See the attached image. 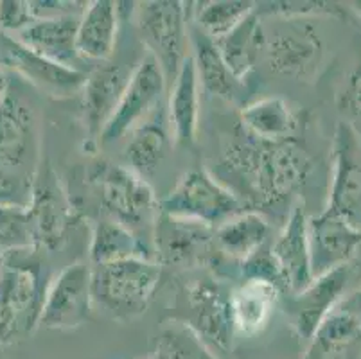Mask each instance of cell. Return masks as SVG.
I'll return each mask as SVG.
<instances>
[{
  "instance_id": "10",
  "label": "cell",
  "mask_w": 361,
  "mask_h": 359,
  "mask_svg": "<svg viewBox=\"0 0 361 359\" xmlns=\"http://www.w3.org/2000/svg\"><path fill=\"white\" fill-rule=\"evenodd\" d=\"M166 87L167 81L162 68L157 63V59L146 52L131 71L116 111L101 133V144L116 142L139 128L144 118L160 103Z\"/></svg>"
},
{
  "instance_id": "43",
  "label": "cell",
  "mask_w": 361,
  "mask_h": 359,
  "mask_svg": "<svg viewBox=\"0 0 361 359\" xmlns=\"http://www.w3.org/2000/svg\"><path fill=\"white\" fill-rule=\"evenodd\" d=\"M0 255H2V253H0Z\"/></svg>"
},
{
  "instance_id": "32",
  "label": "cell",
  "mask_w": 361,
  "mask_h": 359,
  "mask_svg": "<svg viewBox=\"0 0 361 359\" xmlns=\"http://www.w3.org/2000/svg\"><path fill=\"white\" fill-rule=\"evenodd\" d=\"M155 354L159 359H218L189 329L176 322H171L162 331Z\"/></svg>"
},
{
  "instance_id": "1",
  "label": "cell",
  "mask_w": 361,
  "mask_h": 359,
  "mask_svg": "<svg viewBox=\"0 0 361 359\" xmlns=\"http://www.w3.org/2000/svg\"><path fill=\"white\" fill-rule=\"evenodd\" d=\"M223 166L238 176L255 202L275 205L297 193L311 173V157L297 140L235 142L225 150Z\"/></svg>"
},
{
  "instance_id": "27",
  "label": "cell",
  "mask_w": 361,
  "mask_h": 359,
  "mask_svg": "<svg viewBox=\"0 0 361 359\" xmlns=\"http://www.w3.org/2000/svg\"><path fill=\"white\" fill-rule=\"evenodd\" d=\"M264 42L266 35L262 16L259 15L257 9H254L241 24L235 25L228 35L218 39L216 45L235 78L245 81L246 75L254 71L259 58L264 52Z\"/></svg>"
},
{
  "instance_id": "6",
  "label": "cell",
  "mask_w": 361,
  "mask_h": 359,
  "mask_svg": "<svg viewBox=\"0 0 361 359\" xmlns=\"http://www.w3.org/2000/svg\"><path fill=\"white\" fill-rule=\"evenodd\" d=\"M135 8V24L140 32L147 54L166 75L167 85L175 79L176 72L185 61L189 45V20L187 4L180 0H151L140 2Z\"/></svg>"
},
{
  "instance_id": "18",
  "label": "cell",
  "mask_w": 361,
  "mask_h": 359,
  "mask_svg": "<svg viewBox=\"0 0 361 359\" xmlns=\"http://www.w3.org/2000/svg\"><path fill=\"white\" fill-rule=\"evenodd\" d=\"M131 71L121 63L103 61L96 68H92L85 78L80 94L83 123L90 140H96L103 133L126 88Z\"/></svg>"
},
{
  "instance_id": "23",
  "label": "cell",
  "mask_w": 361,
  "mask_h": 359,
  "mask_svg": "<svg viewBox=\"0 0 361 359\" xmlns=\"http://www.w3.org/2000/svg\"><path fill=\"white\" fill-rule=\"evenodd\" d=\"M119 9L111 0H94L88 2L81 13L75 32V47L81 59L90 61H108L116 51L119 35Z\"/></svg>"
},
{
  "instance_id": "36",
  "label": "cell",
  "mask_w": 361,
  "mask_h": 359,
  "mask_svg": "<svg viewBox=\"0 0 361 359\" xmlns=\"http://www.w3.org/2000/svg\"><path fill=\"white\" fill-rule=\"evenodd\" d=\"M32 22L35 18L31 15L29 2H20V0H2L0 2V28L4 31L20 32Z\"/></svg>"
},
{
  "instance_id": "28",
  "label": "cell",
  "mask_w": 361,
  "mask_h": 359,
  "mask_svg": "<svg viewBox=\"0 0 361 359\" xmlns=\"http://www.w3.org/2000/svg\"><path fill=\"white\" fill-rule=\"evenodd\" d=\"M360 340L361 320L338 305L307 341V351L300 359H341Z\"/></svg>"
},
{
  "instance_id": "24",
  "label": "cell",
  "mask_w": 361,
  "mask_h": 359,
  "mask_svg": "<svg viewBox=\"0 0 361 359\" xmlns=\"http://www.w3.org/2000/svg\"><path fill=\"white\" fill-rule=\"evenodd\" d=\"M282 293L268 282L245 279L231 291V315L234 331L255 336L264 331L281 304Z\"/></svg>"
},
{
  "instance_id": "7",
  "label": "cell",
  "mask_w": 361,
  "mask_h": 359,
  "mask_svg": "<svg viewBox=\"0 0 361 359\" xmlns=\"http://www.w3.org/2000/svg\"><path fill=\"white\" fill-rule=\"evenodd\" d=\"M90 183L110 219L135 230L155 223L159 200L146 180L131 173L126 166L101 162L90 173Z\"/></svg>"
},
{
  "instance_id": "4",
  "label": "cell",
  "mask_w": 361,
  "mask_h": 359,
  "mask_svg": "<svg viewBox=\"0 0 361 359\" xmlns=\"http://www.w3.org/2000/svg\"><path fill=\"white\" fill-rule=\"evenodd\" d=\"M176 324H182L196 340L218 359H231L234 347V324L231 315V291L214 275L187 282L176 298Z\"/></svg>"
},
{
  "instance_id": "34",
  "label": "cell",
  "mask_w": 361,
  "mask_h": 359,
  "mask_svg": "<svg viewBox=\"0 0 361 359\" xmlns=\"http://www.w3.org/2000/svg\"><path fill=\"white\" fill-rule=\"evenodd\" d=\"M239 275H241V281L255 279V281H262L275 286L282 295L286 293V282H284L281 268H279L277 261L271 255L270 248L266 250L264 246L239 264Z\"/></svg>"
},
{
  "instance_id": "2",
  "label": "cell",
  "mask_w": 361,
  "mask_h": 359,
  "mask_svg": "<svg viewBox=\"0 0 361 359\" xmlns=\"http://www.w3.org/2000/svg\"><path fill=\"white\" fill-rule=\"evenodd\" d=\"M38 248L0 255V345L13 343L40 327L47 286Z\"/></svg>"
},
{
  "instance_id": "19",
  "label": "cell",
  "mask_w": 361,
  "mask_h": 359,
  "mask_svg": "<svg viewBox=\"0 0 361 359\" xmlns=\"http://www.w3.org/2000/svg\"><path fill=\"white\" fill-rule=\"evenodd\" d=\"M307 219L310 217L304 212V207L295 205L270 248L286 282V293L302 291L314 279L311 269Z\"/></svg>"
},
{
  "instance_id": "39",
  "label": "cell",
  "mask_w": 361,
  "mask_h": 359,
  "mask_svg": "<svg viewBox=\"0 0 361 359\" xmlns=\"http://www.w3.org/2000/svg\"><path fill=\"white\" fill-rule=\"evenodd\" d=\"M8 92H9L8 74H6V72H4V68L0 67V104H2V101H4V99H6Z\"/></svg>"
},
{
  "instance_id": "30",
  "label": "cell",
  "mask_w": 361,
  "mask_h": 359,
  "mask_svg": "<svg viewBox=\"0 0 361 359\" xmlns=\"http://www.w3.org/2000/svg\"><path fill=\"white\" fill-rule=\"evenodd\" d=\"M90 261L94 266L110 264L130 257L144 255L142 243L128 226L104 217L94 225L90 239Z\"/></svg>"
},
{
  "instance_id": "25",
  "label": "cell",
  "mask_w": 361,
  "mask_h": 359,
  "mask_svg": "<svg viewBox=\"0 0 361 359\" xmlns=\"http://www.w3.org/2000/svg\"><path fill=\"white\" fill-rule=\"evenodd\" d=\"M270 223L259 210L248 209L228 217L214 229V245L226 261L241 264L264 246Z\"/></svg>"
},
{
  "instance_id": "37",
  "label": "cell",
  "mask_w": 361,
  "mask_h": 359,
  "mask_svg": "<svg viewBox=\"0 0 361 359\" xmlns=\"http://www.w3.org/2000/svg\"><path fill=\"white\" fill-rule=\"evenodd\" d=\"M340 110L345 111L350 118L361 121V63L354 68L347 79L345 87L338 99Z\"/></svg>"
},
{
  "instance_id": "38",
  "label": "cell",
  "mask_w": 361,
  "mask_h": 359,
  "mask_svg": "<svg viewBox=\"0 0 361 359\" xmlns=\"http://www.w3.org/2000/svg\"><path fill=\"white\" fill-rule=\"evenodd\" d=\"M340 305L343 309H347V311L354 312V315L361 320V286L356 289V291L350 293L349 296H345V298L340 302Z\"/></svg>"
},
{
  "instance_id": "33",
  "label": "cell",
  "mask_w": 361,
  "mask_h": 359,
  "mask_svg": "<svg viewBox=\"0 0 361 359\" xmlns=\"http://www.w3.org/2000/svg\"><path fill=\"white\" fill-rule=\"evenodd\" d=\"M35 174L0 167V209L27 210L35 187Z\"/></svg>"
},
{
  "instance_id": "26",
  "label": "cell",
  "mask_w": 361,
  "mask_h": 359,
  "mask_svg": "<svg viewBox=\"0 0 361 359\" xmlns=\"http://www.w3.org/2000/svg\"><path fill=\"white\" fill-rule=\"evenodd\" d=\"M241 124L248 137L261 142L288 140L297 130V117L282 97H262L241 108Z\"/></svg>"
},
{
  "instance_id": "41",
  "label": "cell",
  "mask_w": 361,
  "mask_h": 359,
  "mask_svg": "<svg viewBox=\"0 0 361 359\" xmlns=\"http://www.w3.org/2000/svg\"><path fill=\"white\" fill-rule=\"evenodd\" d=\"M144 359H159V358H157V354H153V355H149V358H144Z\"/></svg>"
},
{
  "instance_id": "42",
  "label": "cell",
  "mask_w": 361,
  "mask_h": 359,
  "mask_svg": "<svg viewBox=\"0 0 361 359\" xmlns=\"http://www.w3.org/2000/svg\"><path fill=\"white\" fill-rule=\"evenodd\" d=\"M0 359H2V354H0Z\"/></svg>"
},
{
  "instance_id": "21",
  "label": "cell",
  "mask_w": 361,
  "mask_h": 359,
  "mask_svg": "<svg viewBox=\"0 0 361 359\" xmlns=\"http://www.w3.org/2000/svg\"><path fill=\"white\" fill-rule=\"evenodd\" d=\"M78 22H80V16L35 20L20 32H16L13 38L49 61H54L61 67L81 71V58L75 47Z\"/></svg>"
},
{
  "instance_id": "16",
  "label": "cell",
  "mask_w": 361,
  "mask_h": 359,
  "mask_svg": "<svg viewBox=\"0 0 361 359\" xmlns=\"http://www.w3.org/2000/svg\"><path fill=\"white\" fill-rule=\"evenodd\" d=\"M157 262L160 266L192 268L209 257L214 245V229L202 223L167 216L159 210L153 223Z\"/></svg>"
},
{
  "instance_id": "13",
  "label": "cell",
  "mask_w": 361,
  "mask_h": 359,
  "mask_svg": "<svg viewBox=\"0 0 361 359\" xmlns=\"http://www.w3.org/2000/svg\"><path fill=\"white\" fill-rule=\"evenodd\" d=\"M356 226L361 219V138L356 128L341 121L333 140V176L329 205Z\"/></svg>"
},
{
  "instance_id": "29",
  "label": "cell",
  "mask_w": 361,
  "mask_h": 359,
  "mask_svg": "<svg viewBox=\"0 0 361 359\" xmlns=\"http://www.w3.org/2000/svg\"><path fill=\"white\" fill-rule=\"evenodd\" d=\"M167 151H169V137L166 130L160 124L142 123L130 133L124 146V162L131 173L146 180L162 166Z\"/></svg>"
},
{
  "instance_id": "35",
  "label": "cell",
  "mask_w": 361,
  "mask_h": 359,
  "mask_svg": "<svg viewBox=\"0 0 361 359\" xmlns=\"http://www.w3.org/2000/svg\"><path fill=\"white\" fill-rule=\"evenodd\" d=\"M88 2L75 0H31L29 8L35 20L65 18V16H81Z\"/></svg>"
},
{
  "instance_id": "8",
  "label": "cell",
  "mask_w": 361,
  "mask_h": 359,
  "mask_svg": "<svg viewBox=\"0 0 361 359\" xmlns=\"http://www.w3.org/2000/svg\"><path fill=\"white\" fill-rule=\"evenodd\" d=\"M25 217L35 248L54 252L67 241L78 216L51 166L45 169L38 167L36 171L32 197Z\"/></svg>"
},
{
  "instance_id": "9",
  "label": "cell",
  "mask_w": 361,
  "mask_h": 359,
  "mask_svg": "<svg viewBox=\"0 0 361 359\" xmlns=\"http://www.w3.org/2000/svg\"><path fill=\"white\" fill-rule=\"evenodd\" d=\"M353 275L350 264L341 266L313 279L302 291L281 296L279 308H282L298 340L310 341L313 338L322 322L345 298Z\"/></svg>"
},
{
  "instance_id": "5",
  "label": "cell",
  "mask_w": 361,
  "mask_h": 359,
  "mask_svg": "<svg viewBox=\"0 0 361 359\" xmlns=\"http://www.w3.org/2000/svg\"><path fill=\"white\" fill-rule=\"evenodd\" d=\"M167 216L189 219L216 229L228 217L243 212V200L205 169H191L159 202Z\"/></svg>"
},
{
  "instance_id": "22",
  "label": "cell",
  "mask_w": 361,
  "mask_h": 359,
  "mask_svg": "<svg viewBox=\"0 0 361 359\" xmlns=\"http://www.w3.org/2000/svg\"><path fill=\"white\" fill-rule=\"evenodd\" d=\"M167 118L173 140L178 146L189 147L196 142L200 123V81L191 56H187L169 85Z\"/></svg>"
},
{
  "instance_id": "3",
  "label": "cell",
  "mask_w": 361,
  "mask_h": 359,
  "mask_svg": "<svg viewBox=\"0 0 361 359\" xmlns=\"http://www.w3.org/2000/svg\"><path fill=\"white\" fill-rule=\"evenodd\" d=\"M162 281V266L149 257H130L92 268V302L110 318L133 320L144 315Z\"/></svg>"
},
{
  "instance_id": "15",
  "label": "cell",
  "mask_w": 361,
  "mask_h": 359,
  "mask_svg": "<svg viewBox=\"0 0 361 359\" xmlns=\"http://www.w3.org/2000/svg\"><path fill=\"white\" fill-rule=\"evenodd\" d=\"M307 239L313 276L354 261L361 245V229L347 217L327 209L307 219Z\"/></svg>"
},
{
  "instance_id": "14",
  "label": "cell",
  "mask_w": 361,
  "mask_h": 359,
  "mask_svg": "<svg viewBox=\"0 0 361 359\" xmlns=\"http://www.w3.org/2000/svg\"><path fill=\"white\" fill-rule=\"evenodd\" d=\"M38 118L35 108L22 95L8 92L0 104V167L38 171Z\"/></svg>"
},
{
  "instance_id": "20",
  "label": "cell",
  "mask_w": 361,
  "mask_h": 359,
  "mask_svg": "<svg viewBox=\"0 0 361 359\" xmlns=\"http://www.w3.org/2000/svg\"><path fill=\"white\" fill-rule=\"evenodd\" d=\"M189 44L192 47L191 58L195 61L200 87H203L209 94L221 99L225 103L241 108L245 107V81L235 78L234 72L228 68L216 42H212L195 25L192 29H189Z\"/></svg>"
},
{
  "instance_id": "17",
  "label": "cell",
  "mask_w": 361,
  "mask_h": 359,
  "mask_svg": "<svg viewBox=\"0 0 361 359\" xmlns=\"http://www.w3.org/2000/svg\"><path fill=\"white\" fill-rule=\"evenodd\" d=\"M0 49H2V61L15 72L27 79L29 83L40 88L44 94L52 97H71L80 94L83 88L87 72L74 71V68L61 67V65L42 58L36 52L16 42L13 36H0Z\"/></svg>"
},
{
  "instance_id": "11",
  "label": "cell",
  "mask_w": 361,
  "mask_h": 359,
  "mask_svg": "<svg viewBox=\"0 0 361 359\" xmlns=\"http://www.w3.org/2000/svg\"><path fill=\"white\" fill-rule=\"evenodd\" d=\"M264 56L271 72L290 78H307L320 63L322 39L306 18H281L271 35L264 31Z\"/></svg>"
},
{
  "instance_id": "31",
  "label": "cell",
  "mask_w": 361,
  "mask_h": 359,
  "mask_svg": "<svg viewBox=\"0 0 361 359\" xmlns=\"http://www.w3.org/2000/svg\"><path fill=\"white\" fill-rule=\"evenodd\" d=\"M195 25L205 36L218 42L255 9L248 0H207L195 4Z\"/></svg>"
},
{
  "instance_id": "40",
  "label": "cell",
  "mask_w": 361,
  "mask_h": 359,
  "mask_svg": "<svg viewBox=\"0 0 361 359\" xmlns=\"http://www.w3.org/2000/svg\"><path fill=\"white\" fill-rule=\"evenodd\" d=\"M354 262H357V264L361 266V245H360V248H357V253H356V257H354V261L350 262V264H354Z\"/></svg>"
},
{
  "instance_id": "12",
  "label": "cell",
  "mask_w": 361,
  "mask_h": 359,
  "mask_svg": "<svg viewBox=\"0 0 361 359\" xmlns=\"http://www.w3.org/2000/svg\"><path fill=\"white\" fill-rule=\"evenodd\" d=\"M92 308V268L85 262L68 264L47 286L40 327L71 331L90 318Z\"/></svg>"
}]
</instances>
